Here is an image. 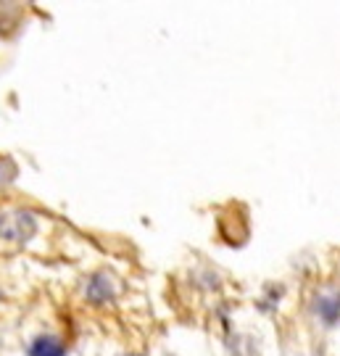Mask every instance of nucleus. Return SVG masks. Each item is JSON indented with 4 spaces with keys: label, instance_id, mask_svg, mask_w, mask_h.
<instances>
[{
    "label": "nucleus",
    "instance_id": "1",
    "mask_svg": "<svg viewBox=\"0 0 340 356\" xmlns=\"http://www.w3.org/2000/svg\"><path fill=\"white\" fill-rule=\"evenodd\" d=\"M35 229H38V222H35V216L29 214V211L13 209V211H3L0 214V238H6V241L24 243L35 235Z\"/></svg>",
    "mask_w": 340,
    "mask_h": 356
},
{
    "label": "nucleus",
    "instance_id": "2",
    "mask_svg": "<svg viewBox=\"0 0 340 356\" xmlns=\"http://www.w3.org/2000/svg\"><path fill=\"white\" fill-rule=\"evenodd\" d=\"M113 293H116V282H113L111 275H95L92 280L88 282V298L92 304H106V301H111Z\"/></svg>",
    "mask_w": 340,
    "mask_h": 356
},
{
    "label": "nucleus",
    "instance_id": "3",
    "mask_svg": "<svg viewBox=\"0 0 340 356\" xmlns=\"http://www.w3.org/2000/svg\"><path fill=\"white\" fill-rule=\"evenodd\" d=\"M29 356H66V348L53 335H40L29 346Z\"/></svg>",
    "mask_w": 340,
    "mask_h": 356
},
{
    "label": "nucleus",
    "instance_id": "4",
    "mask_svg": "<svg viewBox=\"0 0 340 356\" xmlns=\"http://www.w3.org/2000/svg\"><path fill=\"white\" fill-rule=\"evenodd\" d=\"M316 312H319V317L325 319V325H335L340 317L338 293H332V296H319V298H316Z\"/></svg>",
    "mask_w": 340,
    "mask_h": 356
},
{
    "label": "nucleus",
    "instance_id": "5",
    "mask_svg": "<svg viewBox=\"0 0 340 356\" xmlns=\"http://www.w3.org/2000/svg\"><path fill=\"white\" fill-rule=\"evenodd\" d=\"M0 182H3V179H0Z\"/></svg>",
    "mask_w": 340,
    "mask_h": 356
}]
</instances>
